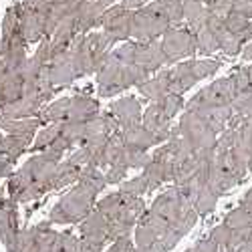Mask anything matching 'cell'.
Instances as JSON below:
<instances>
[{"label": "cell", "instance_id": "28", "mask_svg": "<svg viewBox=\"0 0 252 252\" xmlns=\"http://www.w3.org/2000/svg\"><path fill=\"white\" fill-rule=\"evenodd\" d=\"M32 137H25V135H12V133H4L0 137V143H2V148L8 152V156L18 161L20 156H25L27 152H31V145H32Z\"/></svg>", "mask_w": 252, "mask_h": 252}, {"label": "cell", "instance_id": "3", "mask_svg": "<svg viewBox=\"0 0 252 252\" xmlns=\"http://www.w3.org/2000/svg\"><path fill=\"white\" fill-rule=\"evenodd\" d=\"M150 212H154L158 218L165 222V226L176 234L178 240H182L198 222V212L194 204L190 202L180 186L167 188L165 192H161L154 204L150 206Z\"/></svg>", "mask_w": 252, "mask_h": 252}, {"label": "cell", "instance_id": "26", "mask_svg": "<svg viewBox=\"0 0 252 252\" xmlns=\"http://www.w3.org/2000/svg\"><path fill=\"white\" fill-rule=\"evenodd\" d=\"M40 125H45L40 117H27V119H0V129L4 133H12V135H25V137H32L38 133Z\"/></svg>", "mask_w": 252, "mask_h": 252}, {"label": "cell", "instance_id": "8", "mask_svg": "<svg viewBox=\"0 0 252 252\" xmlns=\"http://www.w3.org/2000/svg\"><path fill=\"white\" fill-rule=\"evenodd\" d=\"M115 59H119L125 65H133L141 69L148 77L159 73L165 65V55L159 40H125L123 45L111 51Z\"/></svg>", "mask_w": 252, "mask_h": 252}, {"label": "cell", "instance_id": "27", "mask_svg": "<svg viewBox=\"0 0 252 252\" xmlns=\"http://www.w3.org/2000/svg\"><path fill=\"white\" fill-rule=\"evenodd\" d=\"M81 172L83 167L73 163L69 158H65L59 167H57V174H55V190H61V188H69V186H75L79 180H81Z\"/></svg>", "mask_w": 252, "mask_h": 252}, {"label": "cell", "instance_id": "17", "mask_svg": "<svg viewBox=\"0 0 252 252\" xmlns=\"http://www.w3.org/2000/svg\"><path fill=\"white\" fill-rule=\"evenodd\" d=\"M236 99L234 87L230 77H222L214 83H210L208 87H204L202 91H198L188 105H216V107H222V105H232Z\"/></svg>", "mask_w": 252, "mask_h": 252}, {"label": "cell", "instance_id": "36", "mask_svg": "<svg viewBox=\"0 0 252 252\" xmlns=\"http://www.w3.org/2000/svg\"><path fill=\"white\" fill-rule=\"evenodd\" d=\"M248 75H250V85H252V65L248 67Z\"/></svg>", "mask_w": 252, "mask_h": 252}, {"label": "cell", "instance_id": "29", "mask_svg": "<svg viewBox=\"0 0 252 252\" xmlns=\"http://www.w3.org/2000/svg\"><path fill=\"white\" fill-rule=\"evenodd\" d=\"M224 23H226V27L232 31L236 36H240V38L244 40V45L252 38V20H250L248 16H244V14L232 10L230 14L224 16Z\"/></svg>", "mask_w": 252, "mask_h": 252}, {"label": "cell", "instance_id": "13", "mask_svg": "<svg viewBox=\"0 0 252 252\" xmlns=\"http://www.w3.org/2000/svg\"><path fill=\"white\" fill-rule=\"evenodd\" d=\"M159 43H161L167 65H176V63H182L186 59H192L198 53L196 36L186 25L167 29L165 34L159 38Z\"/></svg>", "mask_w": 252, "mask_h": 252}, {"label": "cell", "instance_id": "31", "mask_svg": "<svg viewBox=\"0 0 252 252\" xmlns=\"http://www.w3.org/2000/svg\"><path fill=\"white\" fill-rule=\"evenodd\" d=\"M119 190L125 192V194H129V196H135V198H143V194L150 192V186H148V182H145V178L139 174V176H135L131 180H125L119 186Z\"/></svg>", "mask_w": 252, "mask_h": 252}, {"label": "cell", "instance_id": "32", "mask_svg": "<svg viewBox=\"0 0 252 252\" xmlns=\"http://www.w3.org/2000/svg\"><path fill=\"white\" fill-rule=\"evenodd\" d=\"M59 246H61V252H83L79 236H75L69 230L67 232H59Z\"/></svg>", "mask_w": 252, "mask_h": 252}, {"label": "cell", "instance_id": "37", "mask_svg": "<svg viewBox=\"0 0 252 252\" xmlns=\"http://www.w3.org/2000/svg\"><path fill=\"white\" fill-rule=\"evenodd\" d=\"M129 252H135V248H131V250H129Z\"/></svg>", "mask_w": 252, "mask_h": 252}, {"label": "cell", "instance_id": "24", "mask_svg": "<svg viewBox=\"0 0 252 252\" xmlns=\"http://www.w3.org/2000/svg\"><path fill=\"white\" fill-rule=\"evenodd\" d=\"M137 91L141 97L150 99V101H158V99H163L165 95L172 93V87H170V79H167L165 71H159L156 73L154 77L145 79L143 83L137 85Z\"/></svg>", "mask_w": 252, "mask_h": 252}, {"label": "cell", "instance_id": "33", "mask_svg": "<svg viewBox=\"0 0 252 252\" xmlns=\"http://www.w3.org/2000/svg\"><path fill=\"white\" fill-rule=\"evenodd\" d=\"M14 165H16V161L8 156V152L2 148V143H0V180H8L14 174Z\"/></svg>", "mask_w": 252, "mask_h": 252}, {"label": "cell", "instance_id": "14", "mask_svg": "<svg viewBox=\"0 0 252 252\" xmlns=\"http://www.w3.org/2000/svg\"><path fill=\"white\" fill-rule=\"evenodd\" d=\"M79 240L83 252H103L105 246L113 242L111 224L97 208L79 224Z\"/></svg>", "mask_w": 252, "mask_h": 252}, {"label": "cell", "instance_id": "4", "mask_svg": "<svg viewBox=\"0 0 252 252\" xmlns=\"http://www.w3.org/2000/svg\"><path fill=\"white\" fill-rule=\"evenodd\" d=\"M103 190L99 186L79 180L67 194H63L59 202L49 210L47 220L51 224H81L97 206L99 194Z\"/></svg>", "mask_w": 252, "mask_h": 252}, {"label": "cell", "instance_id": "15", "mask_svg": "<svg viewBox=\"0 0 252 252\" xmlns=\"http://www.w3.org/2000/svg\"><path fill=\"white\" fill-rule=\"evenodd\" d=\"M133 12L125 8L121 2H115L113 6H109L105 10L103 18H101V31L107 34L113 45L117 43H125V40L131 38V23H133Z\"/></svg>", "mask_w": 252, "mask_h": 252}, {"label": "cell", "instance_id": "16", "mask_svg": "<svg viewBox=\"0 0 252 252\" xmlns=\"http://www.w3.org/2000/svg\"><path fill=\"white\" fill-rule=\"evenodd\" d=\"M18 20H20V31L29 45H36L40 40L47 38V14L38 10L36 6L29 4L27 0H18Z\"/></svg>", "mask_w": 252, "mask_h": 252}, {"label": "cell", "instance_id": "34", "mask_svg": "<svg viewBox=\"0 0 252 252\" xmlns=\"http://www.w3.org/2000/svg\"><path fill=\"white\" fill-rule=\"evenodd\" d=\"M131 248H133V236H123V238L111 242L105 252H129Z\"/></svg>", "mask_w": 252, "mask_h": 252}, {"label": "cell", "instance_id": "2", "mask_svg": "<svg viewBox=\"0 0 252 252\" xmlns=\"http://www.w3.org/2000/svg\"><path fill=\"white\" fill-rule=\"evenodd\" d=\"M99 212L109 220L111 224V240H119L123 236H133V230L139 224L141 216L145 214V202L143 198L129 196L121 190L111 192L97 200L95 206Z\"/></svg>", "mask_w": 252, "mask_h": 252}, {"label": "cell", "instance_id": "1", "mask_svg": "<svg viewBox=\"0 0 252 252\" xmlns=\"http://www.w3.org/2000/svg\"><path fill=\"white\" fill-rule=\"evenodd\" d=\"M65 156L55 152L32 154L8 178V198L16 204H29L55 190V174Z\"/></svg>", "mask_w": 252, "mask_h": 252}, {"label": "cell", "instance_id": "6", "mask_svg": "<svg viewBox=\"0 0 252 252\" xmlns=\"http://www.w3.org/2000/svg\"><path fill=\"white\" fill-rule=\"evenodd\" d=\"M97 75V89L101 97H115L121 91H127L131 87H137L139 83L150 79L141 69L133 65H125L113 55L105 59V63L99 67Z\"/></svg>", "mask_w": 252, "mask_h": 252}, {"label": "cell", "instance_id": "30", "mask_svg": "<svg viewBox=\"0 0 252 252\" xmlns=\"http://www.w3.org/2000/svg\"><path fill=\"white\" fill-rule=\"evenodd\" d=\"M232 107H234V119H252V87L234 99Z\"/></svg>", "mask_w": 252, "mask_h": 252}, {"label": "cell", "instance_id": "11", "mask_svg": "<svg viewBox=\"0 0 252 252\" xmlns=\"http://www.w3.org/2000/svg\"><path fill=\"white\" fill-rule=\"evenodd\" d=\"M167 29H172V23L159 0H150L145 6L133 12V23H131L133 40H158L165 34Z\"/></svg>", "mask_w": 252, "mask_h": 252}, {"label": "cell", "instance_id": "19", "mask_svg": "<svg viewBox=\"0 0 252 252\" xmlns=\"http://www.w3.org/2000/svg\"><path fill=\"white\" fill-rule=\"evenodd\" d=\"M20 220H18V204L10 198L0 200V242L4 244L6 252L12 250L18 234H20Z\"/></svg>", "mask_w": 252, "mask_h": 252}, {"label": "cell", "instance_id": "25", "mask_svg": "<svg viewBox=\"0 0 252 252\" xmlns=\"http://www.w3.org/2000/svg\"><path fill=\"white\" fill-rule=\"evenodd\" d=\"M196 36V45H198V53L204 55V57H212L214 53L220 51L218 47V38H216V32L212 29V25H210V16L204 20L202 25L190 29Z\"/></svg>", "mask_w": 252, "mask_h": 252}, {"label": "cell", "instance_id": "21", "mask_svg": "<svg viewBox=\"0 0 252 252\" xmlns=\"http://www.w3.org/2000/svg\"><path fill=\"white\" fill-rule=\"evenodd\" d=\"M51 226L53 224L49 220L40 222V224H32V226H25L20 230V234H18L10 252H40Z\"/></svg>", "mask_w": 252, "mask_h": 252}, {"label": "cell", "instance_id": "22", "mask_svg": "<svg viewBox=\"0 0 252 252\" xmlns=\"http://www.w3.org/2000/svg\"><path fill=\"white\" fill-rule=\"evenodd\" d=\"M45 109V105L34 97L23 95L14 103H8L4 107H0V119H27V117H38L40 111Z\"/></svg>", "mask_w": 252, "mask_h": 252}, {"label": "cell", "instance_id": "10", "mask_svg": "<svg viewBox=\"0 0 252 252\" xmlns=\"http://www.w3.org/2000/svg\"><path fill=\"white\" fill-rule=\"evenodd\" d=\"M220 67L222 63L218 59H186L182 63H176L172 69H165V75L170 79L172 93L184 95L202 79L214 75Z\"/></svg>", "mask_w": 252, "mask_h": 252}, {"label": "cell", "instance_id": "9", "mask_svg": "<svg viewBox=\"0 0 252 252\" xmlns=\"http://www.w3.org/2000/svg\"><path fill=\"white\" fill-rule=\"evenodd\" d=\"M184 95L178 93H170L163 99L158 101H150V105L143 109V119L141 123L148 127L156 137H159V141H167L172 129H174V117L182 113L184 109Z\"/></svg>", "mask_w": 252, "mask_h": 252}, {"label": "cell", "instance_id": "20", "mask_svg": "<svg viewBox=\"0 0 252 252\" xmlns=\"http://www.w3.org/2000/svg\"><path fill=\"white\" fill-rule=\"evenodd\" d=\"M109 113L117 119L119 129H127V127H131V125L141 123V119H143L141 103L133 95H125V97L113 101L109 105Z\"/></svg>", "mask_w": 252, "mask_h": 252}, {"label": "cell", "instance_id": "35", "mask_svg": "<svg viewBox=\"0 0 252 252\" xmlns=\"http://www.w3.org/2000/svg\"><path fill=\"white\" fill-rule=\"evenodd\" d=\"M240 55H242V59H244V61H252V38H250L248 43L242 47V53H240Z\"/></svg>", "mask_w": 252, "mask_h": 252}, {"label": "cell", "instance_id": "12", "mask_svg": "<svg viewBox=\"0 0 252 252\" xmlns=\"http://www.w3.org/2000/svg\"><path fill=\"white\" fill-rule=\"evenodd\" d=\"M178 131L186 137V141L192 145L194 152H212L216 150V145H218V131H214L210 125L198 117L196 113L192 111H184L180 121H178Z\"/></svg>", "mask_w": 252, "mask_h": 252}, {"label": "cell", "instance_id": "18", "mask_svg": "<svg viewBox=\"0 0 252 252\" xmlns=\"http://www.w3.org/2000/svg\"><path fill=\"white\" fill-rule=\"evenodd\" d=\"M49 79H51V85H53L57 91L69 87L75 79H79L69 49H65V51H55V55H53V59H51V65H49Z\"/></svg>", "mask_w": 252, "mask_h": 252}, {"label": "cell", "instance_id": "23", "mask_svg": "<svg viewBox=\"0 0 252 252\" xmlns=\"http://www.w3.org/2000/svg\"><path fill=\"white\" fill-rule=\"evenodd\" d=\"M121 137H123L125 145L141 150V152H150V150L158 148V145H161L159 137H156L143 123L131 125V127H127V129H121Z\"/></svg>", "mask_w": 252, "mask_h": 252}, {"label": "cell", "instance_id": "5", "mask_svg": "<svg viewBox=\"0 0 252 252\" xmlns=\"http://www.w3.org/2000/svg\"><path fill=\"white\" fill-rule=\"evenodd\" d=\"M69 51H71V57L75 63L77 75L81 79L87 75H95L99 71L105 59L113 51V40L99 29V31H91L87 34H81L69 47Z\"/></svg>", "mask_w": 252, "mask_h": 252}, {"label": "cell", "instance_id": "7", "mask_svg": "<svg viewBox=\"0 0 252 252\" xmlns=\"http://www.w3.org/2000/svg\"><path fill=\"white\" fill-rule=\"evenodd\" d=\"M101 113L99 101L87 93H75L69 97H61L51 101L47 107L40 111L43 123H67V121H89Z\"/></svg>", "mask_w": 252, "mask_h": 252}]
</instances>
